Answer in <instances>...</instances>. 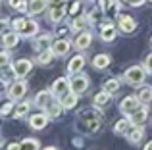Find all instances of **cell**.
Listing matches in <instances>:
<instances>
[{
	"instance_id": "6da1fadb",
	"label": "cell",
	"mask_w": 152,
	"mask_h": 150,
	"mask_svg": "<svg viewBox=\"0 0 152 150\" xmlns=\"http://www.w3.org/2000/svg\"><path fill=\"white\" fill-rule=\"evenodd\" d=\"M12 27L18 35H23V37H33L39 31V23L35 19H27V17H18L12 21Z\"/></svg>"
},
{
	"instance_id": "7a4b0ae2",
	"label": "cell",
	"mask_w": 152,
	"mask_h": 150,
	"mask_svg": "<svg viewBox=\"0 0 152 150\" xmlns=\"http://www.w3.org/2000/svg\"><path fill=\"white\" fill-rule=\"evenodd\" d=\"M145 77H146V69L142 68V66H133V68H129L125 73H123V79H125L129 85H142L145 83Z\"/></svg>"
},
{
	"instance_id": "3957f363",
	"label": "cell",
	"mask_w": 152,
	"mask_h": 150,
	"mask_svg": "<svg viewBox=\"0 0 152 150\" xmlns=\"http://www.w3.org/2000/svg\"><path fill=\"white\" fill-rule=\"evenodd\" d=\"M89 87H91V79L83 73H75L69 81V90L75 92V94H83Z\"/></svg>"
},
{
	"instance_id": "277c9868",
	"label": "cell",
	"mask_w": 152,
	"mask_h": 150,
	"mask_svg": "<svg viewBox=\"0 0 152 150\" xmlns=\"http://www.w3.org/2000/svg\"><path fill=\"white\" fill-rule=\"evenodd\" d=\"M27 83L23 81V79H15L14 83H12L10 87H8V98L10 100H19V98H23L27 94Z\"/></svg>"
},
{
	"instance_id": "5b68a950",
	"label": "cell",
	"mask_w": 152,
	"mask_h": 150,
	"mask_svg": "<svg viewBox=\"0 0 152 150\" xmlns=\"http://www.w3.org/2000/svg\"><path fill=\"white\" fill-rule=\"evenodd\" d=\"M12 69H14V73H15V77H18V79H23V77H27V75L31 73V69H33V62L25 60V58L15 60L14 66H12Z\"/></svg>"
},
{
	"instance_id": "8992f818",
	"label": "cell",
	"mask_w": 152,
	"mask_h": 150,
	"mask_svg": "<svg viewBox=\"0 0 152 150\" xmlns=\"http://www.w3.org/2000/svg\"><path fill=\"white\" fill-rule=\"evenodd\" d=\"M50 92H52V96H54V98H62V96H66V94L69 92V81H67L66 77H58L54 83H52Z\"/></svg>"
},
{
	"instance_id": "52a82bcc",
	"label": "cell",
	"mask_w": 152,
	"mask_h": 150,
	"mask_svg": "<svg viewBox=\"0 0 152 150\" xmlns=\"http://www.w3.org/2000/svg\"><path fill=\"white\" fill-rule=\"evenodd\" d=\"M100 117H94V119H79V131L94 135V133L100 131Z\"/></svg>"
},
{
	"instance_id": "ba28073f",
	"label": "cell",
	"mask_w": 152,
	"mask_h": 150,
	"mask_svg": "<svg viewBox=\"0 0 152 150\" xmlns=\"http://www.w3.org/2000/svg\"><path fill=\"white\" fill-rule=\"evenodd\" d=\"M146 117H148V106L146 104H141L137 110H133V112L129 114V119L133 125H142L146 121Z\"/></svg>"
},
{
	"instance_id": "9c48e42d",
	"label": "cell",
	"mask_w": 152,
	"mask_h": 150,
	"mask_svg": "<svg viewBox=\"0 0 152 150\" xmlns=\"http://www.w3.org/2000/svg\"><path fill=\"white\" fill-rule=\"evenodd\" d=\"M139 106H141V100H139V96H135V94H131V96H125L121 100V104H119V110H121L125 116H129L133 110H137Z\"/></svg>"
},
{
	"instance_id": "30bf717a",
	"label": "cell",
	"mask_w": 152,
	"mask_h": 150,
	"mask_svg": "<svg viewBox=\"0 0 152 150\" xmlns=\"http://www.w3.org/2000/svg\"><path fill=\"white\" fill-rule=\"evenodd\" d=\"M52 102H54V96H52L50 90H41V92H37V96H35V106L41 108V110H46Z\"/></svg>"
},
{
	"instance_id": "8fae6325",
	"label": "cell",
	"mask_w": 152,
	"mask_h": 150,
	"mask_svg": "<svg viewBox=\"0 0 152 150\" xmlns=\"http://www.w3.org/2000/svg\"><path fill=\"white\" fill-rule=\"evenodd\" d=\"M69 48H71V44H69V41H66V39H60V41L52 42V46H50L52 54L58 56V58H64L67 52H69Z\"/></svg>"
},
{
	"instance_id": "7c38bea8",
	"label": "cell",
	"mask_w": 152,
	"mask_h": 150,
	"mask_svg": "<svg viewBox=\"0 0 152 150\" xmlns=\"http://www.w3.org/2000/svg\"><path fill=\"white\" fill-rule=\"evenodd\" d=\"M50 46H52V35H48V33L39 35V37L33 41V48L37 50V52H42V50H50Z\"/></svg>"
},
{
	"instance_id": "4fadbf2b",
	"label": "cell",
	"mask_w": 152,
	"mask_h": 150,
	"mask_svg": "<svg viewBox=\"0 0 152 150\" xmlns=\"http://www.w3.org/2000/svg\"><path fill=\"white\" fill-rule=\"evenodd\" d=\"M46 123H48V116H46V112L33 114V116L29 117V125H31L33 129H37V131L45 129V127H46Z\"/></svg>"
},
{
	"instance_id": "5bb4252c",
	"label": "cell",
	"mask_w": 152,
	"mask_h": 150,
	"mask_svg": "<svg viewBox=\"0 0 152 150\" xmlns=\"http://www.w3.org/2000/svg\"><path fill=\"white\" fill-rule=\"evenodd\" d=\"M66 12H67V8L64 6V4H56V6H52L50 12H48V21L60 23L64 19V15H66Z\"/></svg>"
},
{
	"instance_id": "9a60e30c",
	"label": "cell",
	"mask_w": 152,
	"mask_h": 150,
	"mask_svg": "<svg viewBox=\"0 0 152 150\" xmlns=\"http://www.w3.org/2000/svg\"><path fill=\"white\" fill-rule=\"evenodd\" d=\"M118 23H119V29H121L123 33H133V31L137 29V21H135L131 15H119Z\"/></svg>"
},
{
	"instance_id": "2e32d148",
	"label": "cell",
	"mask_w": 152,
	"mask_h": 150,
	"mask_svg": "<svg viewBox=\"0 0 152 150\" xmlns=\"http://www.w3.org/2000/svg\"><path fill=\"white\" fill-rule=\"evenodd\" d=\"M91 42H93V35H91V31H83V33H79L77 39H75V48H77V50H87L91 46Z\"/></svg>"
},
{
	"instance_id": "e0dca14e",
	"label": "cell",
	"mask_w": 152,
	"mask_h": 150,
	"mask_svg": "<svg viewBox=\"0 0 152 150\" xmlns=\"http://www.w3.org/2000/svg\"><path fill=\"white\" fill-rule=\"evenodd\" d=\"M115 25L114 23H110V21H106V23H102V27H100V39L102 41H106V42H110V41H114L115 39Z\"/></svg>"
},
{
	"instance_id": "ac0fdd59",
	"label": "cell",
	"mask_w": 152,
	"mask_h": 150,
	"mask_svg": "<svg viewBox=\"0 0 152 150\" xmlns=\"http://www.w3.org/2000/svg\"><path fill=\"white\" fill-rule=\"evenodd\" d=\"M85 68V58L79 54V56H73L69 60V64H67V73L75 75V73H81V69Z\"/></svg>"
},
{
	"instance_id": "d6986e66",
	"label": "cell",
	"mask_w": 152,
	"mask_h": 150,
	"mask_svg": "<svg viewBox=\"0 0 152 150\" xmlns=\"http://www.w3.org/2000/svg\"><path fill=\"white\" fill-rule=\"evenodd\" d=\"M18 42H19V35L15 33V31H8V33L2 35V46H4L6 50L18 46Z\"/></svg>"
},
{
	"instance_id": "ffe728a7",
	"label": "cell",
	"mask_w": 152,
	"mask_h": 150,
	"mask_svg": "<svg viewBox=\"0 0 152 150\" xmlns=\"http://www.w3.org/2000/svg\"><path fill=\"white\" fill-rule=\"evenodd\" d=\"M127 139H129V143L139 144L142 139H145V129H142L141 125H133V127L129 129V133H127Z\"/></svg>"
},
{
	"instance_id": "44dd1931",
	"label": "cell",
	"mask_w": 152,
	"mask_h": 150,
	"mask_svg": "<svg viewBox=\"0 0 152 150\" xmlns=\"http://www.w3.org/2000/svg\"><path fill=\"white\" fill-rule=\"evenodd\" d=\"M110 100H112V94L106 92V90H100L98 94H94L93 104H94V108H106L110 104Z\"/></svg>"
},
{
	"instance_id": "7402d4cb",
	"label": "cell",
	"mask_w": 152,
	"mask_h": 150,
	"mask_svg": "<svg viewBox=\"0 0 152 150\" xmlns=\"http://www.w3.org/2000/svg\"><path fill=\"white\" fill-rule=\"evenodd\" d=\"M46 0H29V4H27V12H29L31 15H37V14H42L46 8Z\"/></svg>"
},
{
	"instance_id": "603a6c76",
	"label": "cell",
	"mask_w": 152,
	"mask_h": 150,
	"mask_svg": "<svg viewBox=\"0 0 152 150\" xmlns=\"http://www.w3.org/2000/svg\"><path fill=\"white\" fill-rule=\"evenodd\" d=\"M131 127H133V123H131V119H129V117H121V119H118V121H115L114 131L118 133V135H127Z\"/></svg>"
},
{
	"instance_id": "cb8c5ba5",
	"label": "cell",
	"mask_w": 152,
	"mask_h": 150,
	"mask_svg": "<svg viewBox=\"0 0 152 150\" xmlns=\"http://www.w3.org/2000/svg\"><path fill=\"white\" fill-rule=\"evenodd\" d=\"M77 100H79V96L75 92H67L66 96H62L60 98V104H62V108L64 110H71V108H75V106H77Z\"/></svg>"
},
{
	"instance_id": "d4e9b609",
	"label": "cell",
	"mask_w": 152,
	"mask_h": 150,
	"mask_svg": "<svg viewBox=\"0 0 152 150\" xmlns=\"http://www.w3.org/2000/svg\"><path fill=\"white\" fill-rule=\"evenodd\" d=\"M15 79H18V77H15V73H14V69H12V66L0 68V83H4V85H12Z\"/></svg>"
},
{
	"instance_id": "484cf974",
	"label": "cell",
	"mask_w": 152,
	"mask_h": 150,
	"mask_svg": "<svg viewBox=\"0 0 152 150\" xmlns=\"http://www.w3.org/2000/svg\"><path fill=\"white\" fill-rule=\"evenodd\" d=\"M62 104H60V102H52V104L48 106V108H46L45 110V112H46V116H48V119H58V117L60 116H62Z\"/></svg>"
},
{
	"instance_id": "4316f807",
	"label": "cell",
	"mask_w": 152,
	"mask_h": 150,
	"mask_svg": "<svg viewBox=\"0 0 152 150\" xmlns=\"http://www.w3.org/2000/svg\"><path fill=\"white\" fill-rule=\"evenodd\" d=\"M52 60H54V54H52V50H42V52H39V56H37V64L39 66H50L52 64Z\"/></svg>"
},
{
	"instance_id": "83f0119b",
	"label": "cell",
	"mask_w": 152,
	"mask_h": 150,
	"mask_svg": "<svg viewBox=\"0 0 152 150\" xmlns=\"http://www.w3.org/2000/svg\"><path fill=\"white\" fill-rule=\"evenodd\" d=\"M29 110H31V104H29V102H21V104H18L14 108V114H12V116H14L15 119H21V117L27 116V112H29Z\"/></svg>"
},
{
	"instance_id": "f1b7e54d",
	"label": "cell",
	"mask_w": 152,
	"mask_h": 150,
	"mask_svg": "<svg viewBox=\"0 0 152 150\" xmlns=\"http://www.w3.org/2000/svg\"><path fill=\"white\" fill-rule=\"evenodd\" d=\"M93 66L96 69H106L108 66H110V56H108V54H98V56H94Z\"/></svg>"
},
{
	"instance_id": "f546056e",
	"label": "cell",
	"mask_w": 152,
	"mask_h": 150,
	"mask_svg": "<svg viewBox=\"0 0 152 150\" xmlns=\"http://www.w3.org/2000/svg\"><path fill=\"white\" fill-rule=\"evenodd\" d=\"M19 146H21V150H39L41 148V143L37 139H33V137H27V139H23L19 143Z\"/></svg>"
},
{
	"instance_id": "4dcf8cb0",
	"label": "cell",
	"mask_w": 152,
	"mask_h": 150,
	"mask_svg": "<svg viewBox=\"0 0 152 150\" xmlns=\"http://www.w3.org/2000/svg\"><path fill=\"white\" fill-rule=\"evenodd\" d=\"M104 90H106V92H110V94L118 92V90H119V79H115V77L108 79V81L104 83Z\"/></svg>"
},
{
	"instance_id": "1f68e13d",
	"label": "cell",
	"mask_w": 152,
	"mask_h": 150,
	"mask_svg": "<svg viewBox=\"0 0 152 150\" xmlns=\"http://www.w3.org/2000/svg\"><path fill=\"white\" fill-rule=\"evenodd\" d=\"M137 96H139V100H141L142 104L152 102V87H145V89H141V92H139Z\"/></svg>"
},
{
	"instance_id": "d6a6232c",
	"label": "cell",
	"mask_w": 152,
	"mask_h": 150,
	"mask_svg": "<svg viewBox=\"0 0 152 150\" xmlns=\"http://www.w3.org/2000/svg\"><path fill=\"white\" fill-rule=\"evenodd\" d=\"M85 25H87V15H79V17H75L71 21V29L73 31H81Z\"/></svg>"
},
{
	"instance_id": "836d02e7",
	"label": "cell",
	"mask_w": 152,
	"mask_h": 150,
	"mask_svg": "<svg viewBox=\"0 0 152 150\" xmlns=\"http://www.w3.org/2000/svg\"><path fill=\"white\" fill-rule=\"evenodd\" d=\"M14 100H8V102H4L2 106H0V116H10L12 112H14Z\"/></svg>"
},
{
	"instance_id": "e575fe53",
	"label": "cell",
	"mask_w": 152,
	"mask_h": 150,
	"mask_svg": "<svg viewBox=\"0 0 152 150\" xmlns=\"http://www.w3.org/2000/svg\"><path fill=\"white\" fill-rule=\"evenodd\" d=\"M8 4H10L14 10H18V12H25L27 10V2L25 0H8Z\"/></svg>"
},
{
	"instance_id": "d590c367",
	"label": "cell",
	"mask_w": 152,
	"mask_h": 150,
	"mask_svg": "<svg viewBox=\"0 0 152 150\" xmlns=\"http://www.w3.org/2000/svg\"><path fill=\"white\" fill-rule=\"evenodd\" d=\"M10 66V52L8 50H0V68Z\"/></svg>"
},
{
	"instance_id": "8d00e7d4",
	"label": "cell",
	"mask_w": 152,
	"mask_h": 150,
	"mask_svg": "<svg viewBox=\"0 0 152 150\" xmlns=\"http://www.w3.org/2000/svg\"><path fill=\"white\" fill-rule=\"evenodd\" d=\"M142 68H145L148 73H152V52L145 58V64H142Z\"/></svg>"
},
{
	"instance_id": "74e56055",
	"label": "cell",
	"mask_w": 152,
	"mask_h": 150,
	"mask_svg": "<svg viewBox=\"0 0 152 150\" xmlns=\"http://www.w3.org/2000/svg\"><path fill=\"white\" fill-rule=\"evenodd\" d=\"M110 6H112V0H98V8H102V10H108Z\"/></svg>"
},
{
	"instance_id": "f35d334b",
	"label": "cell",
	"mask_w": 152,
	"mask_h": 150,
	"mask_svg": "<svg viewBox=\"0 0 152 150\" xmlns=\"http://www.w3.org/2000/svg\"><path fill=\"white\" fill-rule=\"evenodd\" d=\"M67 12H69L71 15H73V14H77V12H79V2H73L69 8H67Z\"/></svg>"
},
{
	"instance_id": "ab89813d",
	"label": "cell",
	"mask_w": 152,
	"mask_h": 150,
	"mask_svg": "<svg viewBox=\"0 0 152 150\" xmlns=\"http://www.w3.org/2000/svg\"><path fill=\"white\" fill-rule=\"evenodd\" d=\"M6 150H21V146H19V143H12V144H8Z\"/></svg>"
},
{
	"instance_id": "60d3db41",
	"label": "cell",
	"mask_w": 152,
	"mask_h": 150,
	"mask_svg": "<svg viewBox=\"0 0 152 150\" xmlns=\"http://www.w3.org/2000/svg\"><path fill=\"white\" fill-rule=\"evenodd\" d=\"M48 4H52V6H56V4H64V0H46Z\"/></svg>"
},
{
	"instance_id": "b9f144b4",
	"label": "cell",
	"mask_w": 152,
	"mask_h": 150,
	"mask_svg": "<svg viewBox=\"0 0 152 150\" xmlns=\"http://www.w3.org/2000/svg\"><path fill=\"white\" fill-rule=\"evenodd\" d=\"M145 150H152V141H150V143H146V146H145Z\"/></svg>"
},
{
	"instance_id": "7bdbcfd3",
	"label": "cell",
	"mask_w": 152,
	"mask_h": 150,
	"mask_svg": "<svg viewBox=\"0 0 152 150\" xmlns=\"http://www.w3.org/2000/svg\"><path fill=\"white\" fill-rule=\"evenodd\" d=\"M42 150H58L56 146H46V148H42Z\"/></svg>"
},
{
	"instance_id": "ee69618b",
	"label": "cell",
	"mask_w": 152,
	"mask_h": 150,
	"mask_svg": "<svg viewBox=\"0 0 152 150\" xmlns=\"http://www.w3.org/2000/svg\"><path fill=\"white\" fill-rule=\"evenodd\" d=\"M6 19H8V17H4V21H2V19H0V27H2V23H4V25H6V23H8Z\"/></svg>"
},
{
	"instance_id": "f6af8a7d",
	"label": "cell",
	"mask_w": 152,
	"mask_h": 150,
	"mask_svg": "<svg viewBox=\"0 0 152 150\" xmlns=\"http://www.w3.org/2000/svg\"><path fill=\"white\" fill-rule=\"evenodd\" d=\"M0 146H2V137H0Z\"/></svg>"
},
{
	"instance_id": "bcb514c9",
	"label": "cell",
	"mask_w": 152,
	"mask_h": 150,
	"mask_svg": "<svg viewBox=\"0 0 152 150\" xmlns=\"http://www.w3.org/2000/svg\"><path fill=\"white\" fill-rule=\"evenodd\" d=\"M150 2H152V0H150Z\"/></svg>"
}]
</instances>
